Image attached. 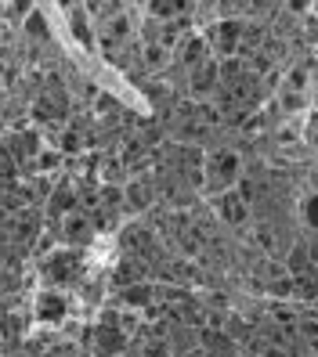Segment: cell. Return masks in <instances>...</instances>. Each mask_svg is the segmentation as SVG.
<instances>
[{
  "mask_svg": "<svg viewBox=\"0 0 318 357\" xmlns=\"http://www.w3.org/2000/svg\"><path fill=\"white\" fill-rule=\"evenodd\" d=\"M102 32H105V44H123V40H131V32H134V19L131 15H109Z\"/></svg>",
  "mask_w": 318,
  "mask_h": 357,
  "instance_id": "cell-5",
  "label": "cell"
},
{
  "mask_svg": "<svg viewBox=\"0 0 318 357\" xmlns=\"http://www.w3.org/2000/svg\"><path fill=\"white\" fill-rule=\"evenodd\" d=\"M29 32H37V37L44 32V37H47V22L40 19V11H33V15H29Z\"/></svg>",
  "mask_w": 318,
  "mask_h": 357,
  "instance_id": "cell-16",
  "label": "cell"
},
{
  "mask_svg": "<svg viewBox=\"0 0 318 357\" xmlns=\"http://www.w3.org/2000/svg\"><path fill=\"white\" fill-rule=\"evenodd\" d=\"M141 55H145V65H149V69H163V65H167V47L156 44V40H149Z\"/></svg>",
  "mask_w": 318,
  "mask_h": 357,
  "instance_id": "cell-9",
  "label": "cell"
},
{
  "mask_svg": "<svg viewBox=\"0 0 318 357\" xmlns=\"http://www.w3.org/2000/svg\"><path fill=\"white\" fill-rule=\"evenodd\" d=\"M66 19H69V26L76 29L80 44L91 47V29H87V15H84V8H69V11H66Z\"/></svg>",
  "mask_w": 318,
  "mask_h": 357,
  "instance_id": "cell-8",
  "label": "cell"
},
{
  "mask_svg": "<svg viewBox=\"0 0 318 357\" xmlns=\"http://www.w3.org/2000/svg\"><path fill=\"white\" fill-rule=\"evenodd\" d=\"M152 296V289L149 285H134V289H123V303L127 307H145Z\"/></svg>",
  "mask_w": 318,
  "mask_h": 357,
  "instance_id": "cell-10",
  "label": "cell"
},
{
  "mask_svg": "<svg viewBox=\"0 0 318 357\" xmlns=\"http://www.w3.org/2000/svg\"><path fill=\"white\" fill-rule=\"evenodd\" d=\"M91 217L87 213H66V220H62V235H66V242H76V246H84V242H91Z\"/></svg>",
  "mask_w": 318,
  "mask_h": 357,
  "instance_id": "cell-3",
  "label": "cell"
},
{
  "mask_svg": "<svg viewBox=\"0 0 318 357\" xmlns=\"http://www.w3.org/2000/svg\"><path fill=\"white\" fill-rule=\"evenodd\" d=\"M264 357H286V350H279V347H268V350H264Z\"/></svg>",
  "mask_w": 318,
  "mask_h": 357,
  "instance_id": "cell-17",
  "label": "cell"
},
{
  "mask_svg": "<svg viewBox=\"0 0 318 357\" xmlns=\"http://www.w3.org/2000/svg\"><path fill=\"white\" fill-rule=\"evenodd\" d=\"M217 209H221V217H225L228 224H238V220L246 217V202L238 199V195H221Z\"/></svg>",
  "mask_w": 318,
  "mask_h": 357,
  "instance_id": "cell-7",
  "label": "cell"
},
{
  "mask_svg": "<svg viewBox=\"0 0 318 357\" xmlns=\"http://www.w3.org/2000/svg\"><path fill=\"white\" fill-rule=\"evenodd\" d=\"M149 11L156 15V19H174L178 11H185V4H152Z\"/></svg>",
  "mask_w": 318,
  "mask_h": 357,
  "instance_id": "cell-14",
  "label": "cell"
},
{
  "mask_svg": "<svg viewBox=\"0 0 318 357\" xmlns=\"http://www.w3.org/2000/svg\"><path fill=\"white\" fill-rule=\"evenodd\" d=\"M58 162H62V152H55V148H47V152L40 148V152H37V166H40V170H55Z\"/></svg>",
  "mask_w": 318,
  "mask_h": 357,
  "instance_id": "cell-13",
  "label": "cell"
},
{
  "mask_svg": "<svg viewBox=\"0 0 318 357\" xmlns=\"http://www.w3.org/2000/svg\"><path fill=\"white\" fill-rule=\"evenodd\" d=\"M300 217L308 220V227H315V195H308V199L300 202Z\"/></svg>",
  "mask_w": 318,
  "mask_h": 357,
  "instance_id": "cell-15",
  "label": "cell"
},
{
  "mask_svg": "<svg viewBox=\"0 0 318 357\" xmlns=\"http://www.w3.org/2000/svg\"><path fill=\"white\" fill-rule=\"evenodd\" d=\"M149 181H134L131 188H127V199H134V206H145L149 202Z\"/></svg>",
  "mask_w": 318,
  "mask_h": 357,
  "instance_id": "cell-12",
  "label": "cell"
},
{
  "mask_svg": "<svg viewBox=\"0 0 318 357\" xmlns=\"http://www.w3.org/2000/svg\"><path fill=\"white\" fill-rule=\"evenodd\" d=\"M235 173H238V159L232 152H217L210 155V177H214V188H225L235 181Z\"/></svg>",
  "mask_w": 318,
  "mask_h": 357,
  "instance_id": "cell-2",
  "label": "cell"
},
{
  "mask_svg": "<svg viewBox=\"0 0 318 357\" xmlns=\"http://www.w3.org/2000/svg\"><path fill=\"white\" fill-rule=\"evenodd\" d=\"M203 51H206V44H203L199 37H192V40L185 44V51H181V58H185V61H188V65H192V69H196V65L203 61Z\"/></svg>",
  "mask_w": 318,
  "mask_h": 357,
  "instance_id": "cell-11",
  "label": "cell"
},
{
  "mask_svg": "<svg viewBox=\"0 0 318 357\" xmlns=\"http://www.w3.org/2000/svg\"><path fill=\"white\" fill-rule=\"evenodd\" d=\"M66 314H69V300L62 296V292L44 289L40 296H37V318H40V321L58 325V321H66Z\"/></svg>",
  "mask_w": 318,
  "mask_h": 357,
  "instance_id": "cell-1",
  "label": "cell"
},
{
  "mask_svg": "<svg viewBox=\"0 0 318 357\" xmlns=\"http://www.w3.org/2000/svg\"><path fill=\"white\" fill-rule=\"evenodd\" d=\"M238 37H243V26H238V22H221V26L210 32V44L217 47V55H232L235 44H238Z\"/></svg>",
  "mask_w": 318,
  "mask_h": 357,
  "instance_id": "cell-4",
  "label": "cell"
},
{
  "mask_svg": "<svg viewBox=\"0 0 318 357\" xmlns=\"http://www.w3.org/2000/svg\"><path fill=\"white\" fill-rule=\"evenodd\" d=\"M214 87H217V65L214 61H199L196 69H192V90L210 94Z\"/></svg>",
  "mask_w": 318,
  "mask_h": 357,
  "instance_id": "cell-6",
  "label": "cell"
}]
</instances>
